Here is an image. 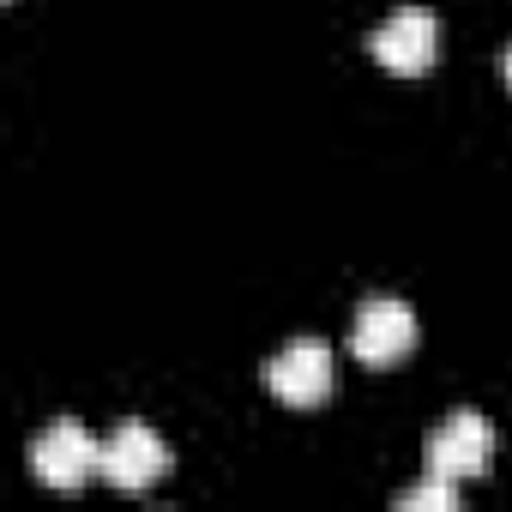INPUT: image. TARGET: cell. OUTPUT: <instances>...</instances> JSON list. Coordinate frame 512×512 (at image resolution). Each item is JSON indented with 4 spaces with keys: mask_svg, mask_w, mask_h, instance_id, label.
Wrapping results in <instances>:
<instances>
[{
    "mask_svg": "<svg viewBox=\"0 0 512 512\" xmlns=\"http://www.w3.org/2000/svg\"><path fill=\"white\" fill-rule=\"evenodd\" d=\"M422 464H428L434 476H452V482L488 476V470H494V422L476 416V410H452V416L422 440Z\"/></svg>",
    "mask_w": 512,
    "mask_h": 512,
    "instance_id": "obj_1",
    "label": "cell"
},
{
    "mask_svg": "<svg viewBox=\"0 0 512 512\" xmlns=\"http://www.w3.org/2000/svg\"><path fill=\"white\" fill-rule=\"evenodd\" d=\"M368 55H374L386 73L416 79V73H428V67L440 61V19H434L428 7H398L392 19H380V25L368 31Z\"/></svg>",
    "mask_w": 512,
    "mask_h": 512,
    "instance_id": "obj_2",
    "label": "cell"
},
{
    "mask_svg": "<svg viewBox=\"0 0 512 512\" xmlns=\"http://www.w3.org/2000/svg\"><path fill=\"white\" fill-rule=\"evenodd\" d=\"M266 386L278 404L290 410H314L332 398V350L326 338H290L272 362H266Z\"/></svg>",
    "mask_w": 512,
    "mask_h": 512,
    "instance_id": "obj_3",
    "label": "cell"
},
{
    "mask_svg": "<svg viewBox=\"0 0 512 512\" xmlns=\"http://www.w3.org/2000/svg\"><path fill=\"white\" fill-rule=\"evenodd\" d=\"M97 476H103V482H115V488H127V494H139V488L163 482V476H169V446H163V434H157V428H145V422H121V428L103 440Z\"/></svg>",
    "mask_w": 512,
    "mask_h": 512,
    "instance_id": "obj_4",
    "label": "cell"
},
{
    "mask_svg": "<svg viewBox=\"0 0 512 512\" xmlns=\"http://www.w3.org/2000/svg\"><path fill=\"white\" fill-rule=\"evenodd\" d=\"M350 350H356V362H368V368L404 362V356L416 350V314H410V302H398V296L362 302V314H356V326H350Z\"/></svg>",
    "mask_w": 512,
    "mask_h": 512,
    "instance_id": "obj_5",
    "label": "cell"
},
{
    "mask_svg": "<svg viewBox=\"0 0 512 512\" xmlns=\"http://www.w3.org/2000/svg\"><path fill=\"white\" fill-rule=\"evenodd\" d=\"M103 446L79 428V422H55L31 440V476L43 488H85V476L97 470Z\"/></svg>",
    "mask_w": 512,
    "mask_h": 512,
    "instance_id": "obj_6",
    "label": "cell"
},
{
    "mask_svg": "<svg viewBox=\"0 0 512 512\" xmlns=\"http://www.w3.org/2000/svg\"><path fill=\"white\" fill-rule=\"evenodd\" d=\"M398 512H458V482L428 470L416 488H404V494H398Z\"/></svg>",
    "mask_w": 512,
    "mask_h": 512,
    "instance_id": "obj_7",
    "label": "cell"
},
{
    "mask_svg": "<svg viewBox=\"0 0 512 512\" xmlns=\"http://www.w3.org/2000/svg\"><path fill=\"white\" fill-rule=\"evenodd\" d=\"M500 79H506V91H512V49H506V61H500Z\"/></svg>",
    "mask_w": 512,
    "mask_h": 512,
    "instance_id": "obj_8",
    "label": "cell"
}]
</instances>
